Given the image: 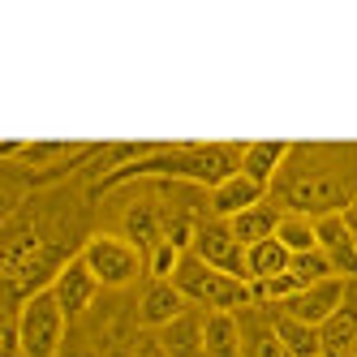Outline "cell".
Listing matches in <instances>:
<instances>
[{"mask_svg":"<svg viewBox=\"0 0 357 357\" xmlns=\"http://www.w3.org/2000/svg\"><path fill=\"white\" fill-rule=\"evenodd\" d=\"M65 310L61 301L52 297V289H39L22 301L17 310V340H22V353L26 357H56L61 353V340H65Z\"/></svg>","mask_w":357,"mask_h":357,"instance_id":"3","label":"cell"},{"mask_svg":"<svg viewBox=\"0 0 357 357\" xmlns=\"http://www.w3.org/2000/svg\"><path fill=\"white\" fill-rule=\"evenodd\" d=\"M125 237H130L138 250H155L164 241V224H160V211L146 207V202H138V207L130 211V220H125Z\"/></svg>","mask_w":357,"mask_h":357,"instance_id":"20","label":"cell"},{"mask_svg":"<svg viewBox=\"0 0 357 357\" xmlns=\"http://www.w3.org/2000/svg\"><path fill=\"white\" fill-rule=\"evenodd\" d=\"M172 284L181 289L185 301L207 305V310H245V305H254L250 280H237V275H224V271L207 267L194 250H185L181 267L172 271Z\"/></svg>","mask_w":357,"mask_h":357,"instance_id":"2","label":"cell"},{"mask_svg":"<svg viewBox=\"0 0 357 357\" xmlns=\"http://www.w3.org/2000/svg\"><path fill=\"white\" fill-rule=\"evenodd\" d=\"M349 357H357V344H353V353H349Z\"/></svg>","mask_w":357,"mask_h":357,"instance_id":"27","label":"cell"},{"mask_svg":"<svg viewBox=\"0 0 357 357\" xmlns=\"http://www.w3.org/2000/svg\"><path fill=\"white\" fill-rule=\"evenodd\" d=\"M349 284L353 280H340V275H331V280H323V284H310V289H301V293H293L280 310H284L289 319H301V323H310V327H323L331 314L344 305V297H349Z\"/></svg>","mask_w":357,"mask_h":357,"instance_id":"6","label":"cell"},{"mask_svg":"<svg viewBox=\"0 0 357 357\" xmlns=\"http://www.w3.org/2000/svg\"><path fill=\"white\" fill-rule=\"evenodd\" d=\"M271 198L297 215H331L357 202V151L353 146H293L289 164L271 181Z\"/></svg>","mask_w":357,"mask_h":357,"instance_id":"1","label":"cell"},{"mask_svg":"<svg viewBox=\"0 0 357 357\" xmlns=\"http://www.w3.org/2000/svg\"><path fill=\"white\" fill-rule=\"evenodd\" d=\"M349 224H353V241H357V220H353V215H349Z\"/></svg>","mask_w":357,"mask_h":357,"instance_id":"25","label":"cell"},{"mask_svg":"<svg viewBox=\"0 0 357 357\" xmlns=\"http://www.w3.org/2000/svg\"><path fill=\"white\" fill-rule=\"evenodd\" d=\"M263 198H267V185L250 181L245 172H233L228 181H220V185L211 190V215H215V220H237L241 211L259 207Z\"/></svg>","mask_w":357,"mask_h":357,"instance_id":"11","label":"cell"},{"mask_svg":"<svg viewBox=\"0 0 357 357\" xmlns=\"http://www.w3.org/2000/svg\"><path fill=\"white\" fill-rule=\"evenodd\" d=\"M314 233H319V250L327 254L331 271L340 280H357V241H353V224L349 211H331L314 220Z\"/></svg>","mask_w":357,"mask_h":357,"instance_id":"7","label":"cell"},{"mask_svg":"<svg viewBox=\"0 0 357 357\" xmlns=\"http://www.w3.org/2000/svg\"><path fill=\"white\" fill-rule=\"evenodd\" d=\"M52 297L61 301V310H65V319H78V314H86L91 310V301H95V293L104 289L99 280L91 275V267L82 263V259H69V263H61L56 267V275H52Z\"/></svg>","mask_w":357,"mask_h":357,"instance_id":"8","label":"cell"},{"mask_svg":"<svg viewBox=\"0 0 357 357\" xmlns=\"http://www.w3.org/2000/svg\"><path fill=\"white\" fill-rule=\"evenodd\" d=\"M190 250H194L207 267H215V271H224V275H237V280H250V271H245V245L237 241V233H233V224H228V220H207V224H198Z\"/></svg>","mask_w":357,"mask_h":357,"instance_id":"5","label":"cell"},{"mask_svg":"<svg viewBox=\"0 0 357 357\" xmlns=\"http://www.w3.org/2000/svg\"><path fill=\"white\" fill-rule=\"evenodd\" d=\"M267 314H271V327H275L280 349H284L289 357H323V336H319V327L301 323V319H289L280 305H267Z\"/></svg>","mask_w":357,"mask_h":357,"instance_id":"14","label":"cell"},{"mask_svg":"<svg viewBox=\"0 0 357 357\" xmlns=\"http://www.w3.org/2000/svg\"><path fill=\"white\" fill-rule=\"evenodd\" d=\"M349 215H353V220H357V202H353V207H349Z\"/></svg>","mask_w":357,"mask_h":357,"instance_id":"26","label":"cell"},{"mask_svg":"<svg viewBox=\"0 0 357 357\" xmlns=\"http://www.w3.org/2000/svg\"><path fill=\"white\" fill-rule=\"evenodd\" d=\"M202 349H207V357H245L241 314L237 310H207V319H202Z\"/></svg>","mask_w":357,"mask_h":357,"instance_id":"12","label":"cell"},{"mask_svg":"<svg viewBox=\"0 0 357 357\" xmlns=\"http://www.w3.org/2000/svg\"><path fill=\"white\" fill-rule=\"evenodd\" d=\"M289 155H293L289 142H250V146H241V172L250 181L271 190V181L280 176V168L289 164Z\"/></svg>","mask_w":357,"mask_h":357,"instance_id":"15","label":"cell"},{"mask_svg":"<svg viewBox=\"0 0 357 357\" xmlns=\"http://www.w3.org/2000/svg\"><path fill=\"white\" fill-rule=\"evenodd\" d=\"M280 220H284V207H280L275 198H263L259 207L241 211L237 220H228V224H233L237 241L250 250V245H259V241H271V237H275V228H280Z\"/></svg>","mask_w":357,"mask_h":357,"instance_id":"16","label":"cell"},{"mask_svg":"<svg viewBox=\"0 0 357 357\" xmlns=\"http://www.w3.org/2000/svg\"><path fill=\"white\" fill-rule=\"evenodd\" d=\"M319 336H323V357H349L353 353V344H357V280L349 284L344 305L319 327Z\"/></svg>","mask_w":357,"mask_h":357,"instance_id":"13","label":"cell"},{"mask_svg":"<svg viewBox=\"0 0 357 357\" xmlns=\"http://www.w3.org/2000/svg\"><path fill=\"white\" fill-rule=\"evenodd\" d=\"M78 259L91 267V275L99 280L104 289H125L142 275V250L130 237H116V233H95Z\"/></svg>","mask_w":357,"mask_h":357,"instance_id":"4","label":"cell"},{"mask_svg":"<svg viewBox=\"0 0 357 357\" xmlns=\"http://www.w3.org/2000/svg\"><path fill=\"white\" fill-rule=\"evenodd\" d=\"M293 263V254L280 245L275 237L271 241H259V245H250L245 250V271H250V284H259V280H275V275H284Z\"/></svg>","mask_w":357,"mask_h":357,"instance_id":"18","label":"cell"},{"mask_svg":"<svg viewBox=\"0 0 357 357\" xmlns=\"http://www.w3.org/2000/svg\"><path fill=\"white\" fill-rule=\"evenodd\" d=\"M181 259H185V250L164 237L155 250H151V275H155V280H172V271L181 267Z\"/></svg>","mask_w":357,"mask_h":357,"instance_id":"22","label":"cell"},{"mask_svg":"<svg viewBox=\"0 0 357 357\" xmlns=\"http://www.w3.org/2000/svg\"><path fill=\"white\" fill-rule=\"evenodd\" d=\"M5 357H26V353H22V349H5Z\"/></svg>","mask_w":357,"mask_h":357,"instance_id":"24","label":"cell"},{"mask_svg":"<svg viewBox=\"0 0 357 357\" xmlns=\"http://www.w3.org/2000/svg\"><path fill=\"white\" fill-rule=\"evenodd\" d=\"M275 241L284 245L289 254H305V250H319V233H314V215H297V211H284L275 228Z\"/></svg>","mask_w":357,"mask_h":357,"instance_id":"19","label":"cell"},{"mask_svg":"<svg viewBox=\"0 0 357 357\" xmlns=\"http://www.w3.org/2000/svg\"><path fill=\"white\" fill-rule=\"evenodd\" d=\"M202 319H207V314L185 310L176 323H168V327L160 331L164 353H168V357H207V349H202Z\"/></svg>","mask_w":357,"mask_h":357,"instance_id":"17","label":"cell"},{"mask_svg":"<svg viewBox=\"0 0 357 357\" xmlns=\"http://www.w3.org/2000/svg\"><path fill=\"white\" fill-rule=\"evenodd\" d=\"M0 151H5V160H22L26 168L52 176V172H61V164L86 160L95 146H73V142H5Z\"/></svg>","mask_w":357,"mask_h":357,"instance_id":"9","label":"cell"},{"mask_svg":"<svg viewBox=\"0 0 357 357\" xmlns=\"http://www.w3.org/2000/svg\"><path fill=\"white\" fill-rule=\"evenodd\" d=\"M134 357H168V353H164V344H160V340H146V344H138V353H134Z\"/></svg>","mask_w":357,"mask_h":357,"instance_id":"23","label":"cell"},{"mask_svg":"<svg viewBox=\"0 0 357 357\" xmlns=\"http://www.w3.org/2000/svg\"><path fill=\"white\" fill-rule=\"evenodd\" d=\"M289 271L301 280V289H310V284H323V280H331V275H336V271H331V263H327V254H323V250H305V254H293Z\"/></svg>","mask_w":357,"mask_h":357,"instance_id":"21","label":"cell"},{"mask_svg":"<svg viewBox=\"0 0 357 357\" xmlns=\"http://www.w3.org/2000/svg\"><path fill=\"white\" fill-rule=\"evenodd\" d=\"M185 310H190V301L181 297V289H176L172 280H151V284L142 289V301H138V319H142V327L164 331L168 323H176Z\"/></svg>","mask_w":357,"mask_h":357,"instance_id":"10","label":"cell"}]
</instances>
